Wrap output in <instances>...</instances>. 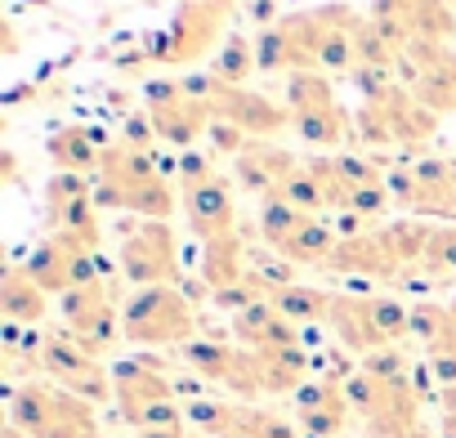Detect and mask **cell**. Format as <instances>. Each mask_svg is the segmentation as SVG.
<instances>
[{
    "instance_id": "7dc6e473",
    "label": "cell",
    "mask_w": 456,
    "mask_h": 438,
    "mask_svg": "<svg viewBox=\"0 0 456 438\" xmlns=\"http://www.w3.org/2000/svg\"><path fill=\"white\" fill-rule=\"evenodd\" d=\"M28 5H37V10H50V0H28Z\"/></svg>"
},
{
    "instance_id": "2e32d148",
    "label": "cell",
    "mask_w": 456,
    "mask_h": 438,
    "mask_svg": "<svg viewBox=\"0 0 456 438\" xmlns=\"http://www.w3.org/2000/svg\"><path fill=\"white\" fill-rule=\"evenodd\" d=\"M354 5H318L314 10V32H318V72L327 77H349L354 72V28H358Z\"/></svg>"
},
{
    "instance_id": "5bb4252c",
    "label": "cell",
    "mask_w": 456,
    "mask_h": 438,
    "mask_svg": "<svg viewBox=\"0 0 456 438\" xmlns=\"http://www.w3.org/2000/svg\"><path fill=\"white\" fill-rule=\"evenodd\" d=\"M354 420V407L345 398V380L318 376L296 389V425L305 438H340Z\"/></svg>"
},
{
    "instance_id": "f6af8a7d",
    "label": "cell",
    "mask_w": 456,
    "mask_h": 438,
    "mask_svg": "<svg viewBox=\"0 0 456 438\" xmlns=\"http://www.w3.org/2000/svg\"><path fill=\"white\" fill-rule=\"evenodd\" d=\"M443 219H452V224H456V197L447 201V215H443Z\"/></svg>"
},
{
    "instance_id": "3957f363",
    "label": "cell",
    "mask_w": 456,
    "mask_h": 438,
    "mask_svg": "<svg viewBox=\"0 0 456 438\" xmlns=\"http://www.w3.org/2000/svg\"><path fill=\"white\" fill-rule=\"evenodd\" d=\"M345 398L362 420V438H411L420 429L416 380H376L362 367L345 376Z\"/></svg>"
},
{
    "instance_id": "5b68a950",
    "label": "cell",
    "mask_w": 456,
    "mask_h": 438,
    "mask_svg": "<svg viewBox=\"0 0 456 438\" xmlns=\"http://www.w3.org/2000/svg\"><path fill=\"white\" fill-rule=\"evenodd\" d=\"M117 264L126 273V282H134V291L143 287H179L183 269H179V238L170 229V219H139L126 229Z\"/></svg>"
},
{
    "instance_id": "b9f144b4",
    "label": "cell",
    "mask_w": 456,
    "mask_h": 438,
    "mask_svg": "<svg viewBox=\"0 0 456 438\" xmlns=\"http://www.w3.org/2000/svg\"><path fill=\"white\" fill-rule=\"evenodd\" d=\"M0 174H5V183H14V174H19V157H14V152L0 157Z\"/></svg>"
},
{
    "instance_id": "d6a6232c",
    "label": "cell",
    "mask_w": 456,
    "mask_h": 438,
    "mask_svg": "<svg viewBox=\"0 0 456 438\" xmlns=\"http://www.w3.org/2000/svg\"><path fill=\"white\" fill-rule=\"evenodd\" d=\"M425 269L438 273L443 282H456V224H434L425 247Z\"/></svg>"
},
{
    "instance_id": "7a4b0ae2",
    "label": "cell",
    "mask_w": 456,
    "mask_h": 438,
    "mask_svg": "<svg viewBox=\"0 0 456 438\" xmlns=\"http://www.w3.org/2000/svg\"><path fill=\"white\" fill-rule=\"evenodd\" d=\"M10 425H19L28 438H108L99 429L94 402L54 380H23L10 389Z\"/></svg>"
},
{
    "instance_id": "c3c4849f",
    "label": "cell",
    "mask_w": 456,
    "mask_h": 438,
    "mask_svg": "<svg viewBox=\"0 0 456 438\" xmlns=\"http://www.w3.org/2000/svg\"><path fill=\"white\" fill-rule=\"evenodd\" d=\"M224 438H251V434H242V429H233V434H224Z\"/></svg>"
},
{
    "instance_id": "d590c367",
    "label": "cell",
    "mask_w": 456,
    "mask_h": 438,
    "mask_svg": "<svg viewBox=\"0 0 456 438\" xmlns=\"http://www.w3.org/2000/svg\"><path fill=\"white\" fill-rule=\"evenodd\" d=\"M358 367H362L367 376H376V380H411V362H407V353H403L398 345L367 353V358H362Z\"/></svg>"
},
{
    "instance_id": "d4e9b609",
    "label": "cell",
    "mask_w": 456,
    "mask_h": 438,
    "mask_svg": "<svg viewBox=\"0 0 456 438\" xmlns=\"http://www.w3.org/2000/svg\"><path fill=\"white\" fill-rule=\"evenodd\" d=\"M336 242H340L336 224H327L322 215H314V219H305V229H296V233L278 247V256L291 260V264H322V269H327Z\"/></svg>"
},
{
    "instance_id": "ee69618b",
    "label": "cell",
    "mask_w": 456,
    "mask_h": 438,
    "mask_svg": "<svg viewBox=\"0 0 456 438\" xmlns=\"http://www.w3.org/2000/svg\"><path fill=\"white\" fill-rule=\"evenodd\" d=\"M438 402H443V411H456V389H443Z\"/></svg>"
},
{
    "instance_id": "9a60e30c",
    "label": "cell",
    "mask_w": 456,
    "mask_h": 438,
    "mask_svg": "<svg viewBox=\"0 0 456 438\" xmlns=\"http://www.w3.org/2000/svg\"><path fill=\"white\" fill-rule=\"evenodd\" d=\"M183 201V219H188V229L201 238V242H215V238H228V233H238V206H233V188H228L224 174H215L210 183L201 188H188L179 192Z\"/></svg>"
},
{
    "instance_id": "7bdbcfd3",
    "label": "cell",
    "mask_w": 456,
    "mask_h": 438,
    "mask_svg": "<svg viewBox=\"0 0 456 438\" xmlns=\"http://www.w3.org/2000/svg\"><path fill=\"white\" fill-rule=\"evenodd\" d=\"M438 438H456V411H443V420H438Z\"/></svg>"
},
{
    "instance_id": "bcb514c9",
    "label": "cell",
    "mask_w": 456,
    "mask_h": 438,
    "mask_svg": "<svg viewBox=\"0 0 456 438\" xmlns=\"http://www.w3.org/2000/svg\"><path fill=\"white\" fill-rule=\"evenodd\" d=\"M411 438H438V434H429V429H425V425H420V429H416V434H411Z\"/></svg>"
},
{
    "instance_id": "7c38bea8",
    "label": "cell",
    "mask_w": 456,
    "mask_h": 438,
    "mask_svg": "<svg viewBox=\"0 0 456 438\" xmlns=\"http://www.w3.org/2000/svg\"><path fill=\"white\" fill-rule=\"evenodd\" d=\"M99 210H130L139 219H170L175 215V179H166V170L152 174H130V179H99L94 188Z\"/></svg>"
},
{
    "instance_id": "1f68e13d",
    "label": "cell",
    "mask_w": 456,
    "mask_h": 438,
    "mask_svg": "<svg viewBox=\"0 0 456 438\" xmlns=\"http://www.w3.org/2000/svg\"><path fill=\"white\" fill-rule=\"evenodd\" d=\"M238 429L251 434V438H300V425H296V420H287V416L273 411V407H256V402L242 407V425H238Z\"/></svg>"
},
{
    "instance_id": "83f0119b",
    "label": "cell",
    "mask_w": 456,
    "mask_h": 438,
    "mask_svg": "<svg viewBox=\"0 0 456 438\" xmlns=\"http://www.w3.org/2000/svg\"><path fill=\"white\" fill-rule=\"evenodd\" d=\"M269 304H273L287 322H296V327L327 322V313H331V296H327V291H318V287H305V282L278 287V291L269 296Z\"/></svg>"
},
{
    "instance_id": "4fadbf2b",
    "label": "cell",
    "mask_w": 456,
    "mask_h": 438,
    "mask_svg": "<svg viewBox=\"0 0 456 438\" xmlns=\"http://www.w3.org/2000/svg\"><path fill=\"white\" fill-rule=\"evenodd\" d=\"M210 108H215L219 121H233L251 139H273V134H282L291 126L287 103H273L269 94L247 90V85H215L210 90Z\"/></svg>"
},
{
    "instance_id": "74e56055",
    "label": "cell",
    "mask_w": 456,
    "mask_h": 438,
    "mask_svg": "<svg viewBox=\"0 0 456 438\" xmlns=\"http://www.w3.org/2000/svg\"><path fill=\"white\" fill-rule=\"evenodd\" d=\"M206 134H210V152H215V157H233V161H238V157L247 152V143H251L247 130H238L233 121H219V117L210 121Z\"/></svg>"
},
{
    "instance_id": "ab89813d",
    "label": "cell",
    "mask_w": 456,
    "mask_h": 438,
    "mask_svg": "<svg viewBox=\"0 0 456 438\" xmlns=\"http://www.w3.org/2000/svg\"><path fill=\"white\" fill-rule=\"evenodd\" d=\"M247 14L260 23V32H265V28H273V23L282 19V14H278V0H247Z\"/></svg>"
},
{
    "instance_id": "f907efd6",
    "label": "cell",
    "mask_w": 456,
    "mask_h": 438,
    "mask_svg": "<svg viewBox=\"0 0 456 438\" xmlns=\"http://www.w3.org/2000/svg\"><path fill=\"white\" fill-rule=\"evenodd\" d=\"M452 309H456V296H452Z\"/></svg>"
},
{
    "instance_id": "f1b7e54d",
    "label": "cell",
    "mask_w": 456,
    "mask_h": 438,
    "mask_svg": "<svg viewBox=\"0 0 456 438\" xmlns=\"http://www.w3.org/2000/svg\"><path fill=\"white\" fill-rule=\"evenodd\" d=\"M242 407L247 402H228V398H192V402H183V411H188V425H197L206 438H224V434H233L238 425H242Z\"/></svg>"
},
{
    "instance_id": "60d3db41",
    "label": "cell",
    "mask_w": 456,
    "mask_h": 438,
    "mask_svg": "<svg viewBox=\"0 0 456 438\" xmlns=\"http://www.w3.org/2000/svg\"><path fill=\"white\" fill-rule=\"evenodd\" d=\"M0 54H5V59L19 54V28H14V19H0Z\"/></svg>"
},
{
    "instance_id": "e0dca14e",
    "label": "cell",
    "mask_w": 456,
    "mask_h": 438,
    "mask_svg": "<svg viewBox=\"0 0 456 438\" xmlns=\"http://www.w3.org/2000/svg\"><path fill=\"white\" fill-rule=\"evenodd\" d=\"M251 242L247 233H228V238H215V242H201V287L206 296H219V291H233L247 282L251 273Z\"/></svg>"
},
{
    "instance_id": "9c48e42d",
    "label": "cell",
    "mask_w": 456,
    "mask_h": 438,
    "mask_svg": "<svg viewBox=\"0 0 456 438\" xmlns=\"http://www.w3.org/2000/svg\"><path fill=\"white\" fill-rule=\"evenodd\" d=\"M41 371H45L54 385L72 389L77 398H86V402H94V407L112 398V367H103V358L86 353L72 331H45Z\"/></svg>"
},
{
    "instance_id": "4316f807",
    "label": "cell",
    "mask_w": 456,
    "mask_h": 438,
    "mask_svg": "<svg viewBox=\"0 0 456 438\" xmlns=\"http://www.w3.org/2000/svg\"><path fill=\"white\" fill-rule=\"evenodd\" d=\"M251 72H260V63H256V41L242 36V32H228V41H224L219 54L210 59L206 77H210L215 85H247Z\"/></svg>"
},
{
    "instance_id": "6da1fadb",
    "label": "cell",
    "mask_w": 456,
    "mask_h": 438,
    "mask_svg": "<svg viewBox=\"0 0 456 438\" xmlns=\"http://www.w3.org/2000/svg\"><path fill=\"white\" fill-rule=\"evenodd\" d=\"M238 14V0H179L170 23L148 36L143 45V63H161V68H192L206 54L215 59L219 45L228 41V19Z\"/></svg>"
},
{
    "instance_id": "484cf974",
    "label": "cell",
    "mask_w": 456,
    "mask_h": 438,
    "mask_svg": "<svg viewBox=\"0 0 456 438\" xmlns=\"http://www.w3.org/2000/svg\"><path fill=\"white\" fill-rule=\"evenodd\" d=\"M411 94H416V103H425V108L438 112V117L456 112V50H447L438 63H429V68L411 81Z\"/></svg>"
},
{
    "instance_id": "30bf717a",
    "label": "cell",
    "mask_w": 456,
    "mask_h": 438,
    "mask_svg": "<svg viewBox=\"0 0 456 438\" xmlns=\"http://www.w3.org/2000/svg\"><path fill=\"white\" fill-rule=\"evenodd\" d=\"M112 402H117L126 425L134 416H143L148 407H157V402H179V389H175V376H170L166 358L139 353V358L112 362Z\"/></svg>"
},
{
    "instance_id": "cb8c5ba5",
    "label": "cell",
    "mask_w": 456,
    "mask_h": 438,
    "mask_svg": "<svg viewBox=\"0 0 456 438\" xmlns=\"http://www.w3.org/2000/svg\"><path fill=\"white\" fill-rule=\"evenodd\" d=\"M411 336L425 345V358L456 353V309L438 300H416L411 304Z\"/></svg>"
},
{
    "instance_id": "44dd1931",
    "label": "cell",
    "mask_w": 456,
    "mask_h": 438,
    "mask_svg": "<svg viewBox=\"0 0 456 438\" xmlns=\"http://www.w3.org/2000/svg\"><path fill=\"white\" fill-rule=\"evenodd\" d=\"M103 148H108V143H99L86 126H59V130L45 139V152H50V161H54L63 174H99Z\"/></svg>"
},
{
    "instance_id": "4dcf8cb0",
    "label": "cell",
    "mask_w": 456,
    "mask_h": 438,
    "mask_svg": "<svg viewBox=\"0 0 456 438\" xmlns=\"http://www.w3.org/2000/svg\"><path fill=\"white\" fill-rule=\"evenodd\" d=\"M108 304H112V287H108V278L86 282V287H72L68 296H59V309H63V322H68V327L86 322L90 313H99V309H108Z\"/></svg>"
},
{
    "instance_id": "603a6c76",
    "label": "cell",
    "mask_w": 456,
    "mask_h": 438,
    "mask_svg": "<svg viewBox=\"0 0 456 438\" xmlns=\"http://www.w3.org/2000/svg\"><path fill=\"white\" fill-rule=\"evenodd\" d=\"M260 362V389L265 393H296L314 367L309 345H291V349H256Z\"/></svg>"
},
{
    "instance_id": "f546056e",
    "label": "cell",
    "mask_w": 456,
    "mask_h": 438,
    "mask_svg": "<svg viewBox=\"0 0 456 438\" xmlns=\"http://www.w3.org/2000/svg\"><path fill=\"white\" fill-rule=\"evenodd\" d=\"M305 219H314V215H305V210H296L291 201H282V197H269V201H260V215H256V233H260V242L269 247V251H278L296 229H305Z\"/></svg>"
},
{
    "instance_id": "7402d4cb",
    "label": "cell",
    "mask_w": 456,
    "mask_h": 438,
    "mask_svg": "<svg viewBox=\"0 0 456 438\" xmlns=\"http://www.w3.org/2000/svg\"><path fill=\"white\" fill-rule=\"evenodd\" d=\"M50 309V296L32 282V273L23 264L5 269V278H0V313H5V322L14 327H41Z\"/></svg>"
},
{
    "instance_id": "8fae6325",
    "label": "cell",
    "mask_w": 456,
    "mask_h": 438,
    "mask_svg": "<svg viewBox=\"0 0 456 438\" xmlns=\"http://www.w3.org/2000/svg\"><path fill=\"white\" fill-rule=\"evenodd\" d=\"M367 14L376 23H385L403 45H411V41L447 45V36L456 32V14L447 0H376Z\"/></svg>"
},
{
    "instance_id": "d6986e66",
    "label": "cell",
    "mask_w": 456,
    "mask_h": 438,
    "mask_svg": "<svg viewBox=\"0 0 456 438\" xmlns=\"http://www.w3.org/2000/svg\"><path fill=\"white\" fill-rule=\"evenodd\" d=\"M327 273H345V278H371V282H398V264L385 256L376 229L371 233H358V238H340L331 260H327Z\"/></svg>"
},
{
    "instance_id": "8d00e7d4",
    "label": "cell",
    "mask_w": 456,
    "mask_h": 438,
    "mask_svg": "<svg viewBox=\"0 0 456 438\" xmlns=\"http://www.w3.org/2000/svg\"><path fill=\"white\" fill-rule=\"evenodd\" d=\"M336 166H340V174H345V183H349V188L385 183V166H380L376 157H354V152H345V157H336Z\"/></svg>"
},
{
    "instance_id": "681fc988",
    "label": "cell",
    "mask_w": 456,
    "mask_h": 438,
    "mask_svg": "<svg viewBox=\"0 0 456 438\" xmlns=\"http://www.w3.org/2000/svg\"><path fill=\"white\" fill-rule=\"evenodd\" d=\"M452 183H456V157H452Z\"/></svg>"
},
{
    "instance_id": "ba28073f",
    "label": "cell",
    "mask_w": 456,
    "mask_h": 438,
    "mask_svg": "<svg viewBox=\"0 0 456 438\" xmlns=\"http://www.w3.org/2000/svg\"><path fill=\"white\" fill-rule=\"evenodd\" d=\"M143 103H148V117H152V130L157 139H166L170 148L188 152L197 134L210 130L215 121V108L210 99L192 94L183 85V77H161V81H148L143 85Z\"/></svg>"
},
{
    "instance_id": "8992f818",
    "label": "cell",
    "mask_w": 456,
    "mask_h": 438,
    "mask_svg": "<svg viewBox=\"0 0 456 438\" xmlns=\"http://www.w3.org/2000/svg\"><path fill=\"white\" fill-rule=\"evenodd\" d=\"M287 112H291L296 134L305 143H314V148H336V143L349 139V121L354 117L340 108L327 72H296V77H287Z\"/></svg>"
},
{
    "instance_id": "f35d334b",
    "label": "cell",
    "mask_w": 456,
    "mask_h": 438,
    "mask_svg": "<svg viewBox=\"0 0 456 438\" xmlns=\"http://www.w3.org/2000/svg\"><path fill=\"white\" fill-rule=\"evenodd\" d=\"M152 117L148 112H134V117H126V130H121V143H130V148H143V152H152Z\"/></svg>"
},
{
    "instance_id": "ffe728a7",
    "label": "cell",
    "mask_w": 456,
    "mask_h": 438,
    "mask_svg": "<svg viewBox=\"0 0 456 438\" xmlns=\"http://www.w3.org/2000/svg\"><path fill=\"white\" fill-rule=\"evenodd\" d=\"M429 233H434V219H420V215H403V219H389V224H376V238H380L385 256L398 264V278L407 269L425 264Z\"/></svg>"
},
{
    "instance_id": "ac0fdd59",
    "label": "cell",
    "mask_w": 456,
    "mask_h": 438,
    "mask_svg": "<svg viewBox=\"0 0 456 438\" xmlns=\"http://www.w3.org/2000/svg\"><path fill=\"white\" fill-rule=\"evenodd\" d=\"M327 327L336 331V340L367 358L376 349H389V340L380 336L376 327V313H371V296H331V313H327Z\"/></svg>"
},
{
    "instance_id": "836d02e7",
    "label": "cell",
    "mask_w": 456,
    "mask_h": 438,
    "mask_svg": "<svg viewBox=\"0 0 456 438\" xmlns=\"http://www.w3.org/2000/svg\"><path fill=\"white\" fill-rule=\"evenodd\" d=\"M278 197H282V201H291V206H296V210H305V215H327V192L318 188V179H314L305 166H300V170L278 188Z\"/></svg>"
},
{
    "instance_id": "277c9868",
    "label": "cell",
    "mask_w": 456,
    "mask_h": 438,
    "mask_svg": "<svg viewBox=\"0 0 456 438\" xmlns=\"http://www.w3.org/2000/svg\"><path fill=\"white\" fill-rule=\"evenodd\" d=\"M121 331L139 349H183L197 340V309L183 287H143L121 304Z\"/></svg>"
},
{
    "instance_id": "e575fe53",
    "label": "cell",
    "mask_w": 456,
    "mask_h": 438,
    "mask_svg": "<svg viewBox=\"0 0 456 438\" xmlns=\"http://www.w3.org/2000/svg\"><path fill=\"white\" fill-rule=\"evenodd\" d=\"M219 170H215V152H179V161H175V188L179 192H188V188H201V183H210Z\"/></svg>"
},
{
    "instance_id": "52a82bcc",
    "label": "cell",
    "mask_w": 456,
    "mask_h": 438,
    "mask_svg": "<svg viewBox=\"0 0 456 438\" xmlns=\"http://www.w3.org/2000/svg\"><path fill=\"white\" fill-rule=\"evenodd\" d=\"M179 362L201 376L206 385H219L233 398H260V362H256V349L247 345H233L224 336H197L179 349Z\"/></svg>"
}]
</instances>
